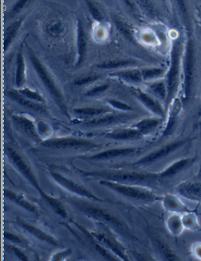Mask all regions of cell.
I'll return each mask as SVG.
<instances>
[{"mask_svg": "<svg viewBox=\"0 0 201 261\" xmlns=\"http://www.w3.org/2000/svg\"><path fill=\"white\" fill-rule=\"evenodd\" d=\"M5 154L14 166V168L39 192V195L49 206L52 207V210L62 218H67L68 212L64 204L58 198L45 192L31 167L23 160L22 157L17 152V151L11 147L7 146L5 148Z\"/></svg>", "mask_w": 201, "mask_h": 261, "instance_id": "1", "label": "cell"}, {"mask_svg": "<svg viewBox=\"0 0 201 261\" xmlns=\"http://www.w3.org/2000/svg\"><path fill=\"white\" fill-rule=\"evenodd\" d=\"M75 170L82 176L88 178L98 180H108L118 183L129 185H148L157 183L159 178L157 173H144V172L128 171L121 170H103L94 171H84L75 167Z\"/></svg>", "mask_w": 201, "mask_h": 261, "instance_id": "2", "label": "cell"}, {"mask_svg": "<svg viewBox=\"0 0 201 261\" xmlns=\"http://www.w3.org/2000/svg\"><path fill=\"white\" fill-rule=\"evenodd\" d=\"M28 54H29V58L33 65V68L36 71V75L39 77L40 81L43 83L46 90H47L49 95L52 96L53 100H55L58 107L62 113L67 117L69 118V114L68 112V108H67L66 103H65V98H64L63 94L60 90L59 87L55 83L53 77L51 75V73L48 71L43 62H42L39 58L36 56V54L33 52L31 48L28 46Z\"/></svg>", "mask_w": 201, "mask_h": 261, "instance_id": "3", "label": "cell"}, {"mask_svg": "<svg viewBox=\"0 0 201 261\" xmlns=\"http://www.w3.org/2000/svg\"><path fill=\"white\" fill-rule=\"evenodd\" d=\"M99 185L106 187L119 195L135 201L154 202L162 201L163 196H159L151 189L143 185H129V184L118 183L108 180H99Z\"/></svg>", "mask_w": 201, "mask_h": 261, "instance_id": "4", "label": "cell"}, {"mask_svg": "<svg viewBox=\"0 0 201 261\" xmlns=\"http://www.w3.org/2000/svg\"><path fill=\"white\" fill-rule=\"evenodd\" d=\"M181 43L179 40L174 42L170 53V65L167 71L166 84L167 88V97L165 108L169 107L174 98L179 87L180 76Z\"/></svg>", "mask_w": 201, "mask_h": 261, "instance_id": "5", "label": "cell"}, {"mask_svg": "<svg viewBox=\"0 0 201 261\" xmlns=\"http://www.w3.org/2000/svg\"><path fill=\"white\" fill-rule=\"evenodd\" d=\"M72 203L75 205L79 211L84 213L87 217L94 219L97 223H103L108 226L111 224L118 229L123 228V224L118 220L117 217L106 210L80 201L72 200Z\"/></svg>", "mask_w": 201, "mask_h": 261, "instance_id": "6", "label": "cell"}, {"mask_svg": "<svg viewBox=\"0 0 201 261\" xmlns=\"http://www.w3.org/2000/svg\"><path fill=\"white\" fill-rule=\"evenodd\" d=\"M43 145L46 148L55 149H95L102 148L100 144H96L90 140L84 138H49L43 141Z\"/></svg>", "mask_w": 201, "mask_h": 261, "instance_id": "7", "label": "cell"}, {"mask_svg": "<svg viewBox=\"0 0 201 261\" xmlns=\"http://www.w3.org/2000/svg\"><path fill=\"white\" fill-rule=\"evenodd\" d=\"M51 176L55 183L58 184L62 189L68 191L70 193L77 195L81 198H87L90 200L96 201V202H103V199L96 196L92 192H90L87 188L84 185H80L77 182L74 181L72 179L68 178L65 175L56 171L51 172Z\"/></svg>", "mask_w": 201, "mask_h": 261, "instance_id": "8", "label": "cell"}, {"mask_svg": "<svg viewBox=\"0 0 201 261\" xmlns=\"http://www.w3.org/2000/svg\"><path fill=\"white\" fill-rule=\"evenodd\" d=\"M97 224L102 226L103 230L94 231V232H90V231L93 237L100 244L103 245L105 247L107 248L110 251L115 253L121 260H129V258L127 255L124 248L120 243H118L113 234L109 231L108 225L103 224V223H97Z\"/></svg>", "mask_w": 201, "mask_h": 261, "instance_id": "9", "label": "cell"}, {"mask_svg": "<svg viewBox=\"0 0 201 261\" xmlns=\"http://www.w3.org/2000/svg\"><path fill=\"white\" fill-rule=\"evenodd\" d=\"M188 141H189L188 139H180L168 143L140 159L135 163V166H147V165L153 164L159 160L166 158L177 150L180 149L182 147L187 144Z\"/></svg>", "mask_w": 201, "mask_h": 261, "instance_id": "10", "label": "cell"}, {"mask_svg": "<svg viewBox=\"0 0 201 261\" xmlns=\"http://www.w3.org/2000/svg\"><path fill=\"white\" fill-rule=\"evenodd\" d=\"M194 45L189 40L186 46L184 60V83H183V98L187 101L192 93L193 78H194Z\"/></svg>", "mask_w": 201, "mask_h": 261, "instance_id": "11", "label": "cell"}, {"mask_svg": "<svg viewBox=\"0 0 201 261\" xmlns=\"http://www.w3.org/2000/svg\"><path fill=\"white\" fill-rule=\"evenodd\" d=\"M132 119V115H129L128 113L115 114L110 112V113L106 114V115L94 118V119L84 121L82 124L83 126H86V127H106V126L123 123Z\"/></svg>", "mask_w": 201, "mask_h": 261, "instance_id": "12", "label": "cell"}, {"mask_svg": "<svg viewBox=\"0 0 201 261\" xmlns=\"http://www.w3.org/2000/svg\"><path fill=\"white\" fill-rule=\"evenodd\" d=\"M45 33L52 39L65 37L68 33V25L64 17L60 14H54L48 16L45 20Z\"/></svg>", "mask_w": 201, "mask_h": 261, "instance_id": "13", "label": "cell"}, {"mask_svg": "<svg viewBox=\"0 0 201 261\" xmlns=\"http://www.w3.org/2000/svg\"><path fill=\"white\" fill-rule=\"evenodd\" d=\"M135 97L138 98L142 106L148 109L150 112H152L157 117L162 118L164 119L165 117V109L162 106V103H160V100L154 97L148 92L143 91L140 89H136L134 92Z\"/></svg>", "mask_w": 201, "mask_h": 261, "instance_id": "14", "label": "cell"}, {"mask_svg": "<svg viewBox=\"0 0 201 261\" xmlns=\"http://www.w3.org/2000/svg\"><path fill=\"white\" fill-rule=\"evenodd\" d=\"M196 160V158L195 156L185 157V158L176 160L174 163H171L170 166H167V168L164 169L163 171L158 173L159 178H160V180L172 178L179 173H183L185 170L190 168L191 166L194 165Z\"/></svg>", "mask_w": 201, "mask_h": 261, "instance_id": "15", "label": "cell"}, {"mask_svg": "<svg viewBox=\"0 0 201 261\" xmlns=\"http://www.w3.org/2000/svg\"><path fill=\"white\" fill-rule=\"evenodd\" d=\"M136 148H117L106 150L96 153L92 155L80 156L81 160H89V161H104V160H113L119 157L132 155L138 151Z\"/></svg>", "mask_w": 201, "mask_h": 261, "instance_id": "16", "label": "cell"}, {"mask_svg": "<svg viewBox=\"0 0 201 261\" xmlns=\"http://www.w3.org/2000/svg\"><path fill=\"white\" fill-rule=\"evenodd\" d=\"M17 225L22 227L24 231L33 236V237L36 238L40 241L43 243H47V244L52 245L54 246H59V243L58 240L55 239L52 234H48L46 231L42 230L41 228L33 225V224H29L27 221H24L23 219L17 218L16 221Z\"/></svg>", "mask_w": 201, "mask_h": 261, "instance_id": "17", "label": "cell"}, {"mask_svg": "<svg viewBox=\"0 0 201 261\" xmlns=\"http://www.w3.org/2000/svg\"><path fill=\"white\" fill-rule=\"evenodd\" d=\"M12 120L16 126L29 138L34 141H41V138H39L37 132L36 124L35 123L33 119L22 114H19V115L16 114V115H13Z\"/></svg>", "mask_w": 201, "mask_h": 261, "instance_id": "18", "label": "cell"}, {"mask_svg": "<svg viewBox=\"0 0 201 261\" xmlns=\"http://www.w3.org/2000/svg\"><path fill=\"white\" fill-rule=\"evenodd\" d=\"M175 190L179 195L186 199L201 202V182L184 181L177 185Z\"/></svg>", "mask_w": 201, "mask_h": 261, "instance_id": "19", "label": "cell"}, {"mask_svg": "<svg viewBox=\"0 0 201 261\" xmlns=\"http://www.w3.org/2000/svg\"><path fill=\"white\" fill-rule=\"evenodd\" d=\"M87 37L82 20L77 21V60L76 66L79 67L84 63L87 52Z\"/></svg>", "mask_w": 201, "mask_h": 261, "instance_id": "20", "label": "cell"}, {"mask_svg": "<svg viewBox=\"0 0 201 261\" xmlns=\"http://www.w3.org/2000/svg\"><path fill=\"white\" fill-rule=\"evenodd\" d=\"M103 137L115 141H136L142 139L144 136L133 126L128 128H119L102 134Z\"/></svg>", "mask_w": 201, "mask_h": 261, "instance_id": "21", "label": "cell"}, {"mask_svg": "<svg viewBox=\"0 0 201 261\" xmlns=\"http://www.w3.org/2000/svg\"><path fill=\"white\" fill-rule=\"evenodd\" d=\"M6 94L9 98L26 109L39 112V113H46V109H45V106L43 103H37V102L29 100L27 97L21 95L17 90H7Z\"/></svg>", "mask_w": 201, "mask_h": 261, "instance_id": "22", "label": "cell"}, {"mask_svg": "<svg viewBox=\"0 0 201 261\" xmlns=\"http://www.w3.org/2000/svg\"><path fill=\"white\" fill-rule=\"evenodd\" d=\"M4 196L9 200L15 203L16 205L27 211L28 212L32 213V214H36V215L39 214L38 207L34 203L30 202L29 199H27L21 194L13 192V191L10 190V189H5L4 190Z\"/></svg>", "mask_w": 201, "mask_h": 261, "instance_id": "23", "label": "cell"}, {"mask_svg": "<svg viewBox=\"0 0 201 261\" xmlns=\"http://www.w3.org/2000/svg\"><path fill=\"white\" fill-rule=\"evenodd\" d=\"M111 76L116 77V78L123 80L127 83H133V84H139L144 81L142 70L138 69V68H128L118 70V71L111 73Z\"/></svg>", "mask_w": 201, "mask_h": 261, "instance_id": "24", "label": "cell"}, {"mask_svg": "<svg viewBox=\"0 0 201 261\" xmlns=\"http://www.w3.org/2000/svg\"><path fill=\"white\" fill-rule=\"evenodd\" d=\"M26 82V65L22 49H18L16 56L15 79L14 83L17 88L24 87Z\"/></svg>", "mask_w": 201, "mask_h": 261, "instance_id": "25", "label": "cell"}, {"mask_svg": "<svg viewBox=\"0 0 201 261\" xmlns=\"http://www.w3.org/2000/svg\"><path fill=\"white\" fill-rule=\"evenodd\" d=\"M164 119L160 117L145 118L134 124L133 127L139 131L143 136L148 135L155 131Z\"/></svg>", "mask_w": 201, "mask_h": 261, "instance_id": "26", "label": "cell"}, {"mask_svg": "<svg viewBox=\"0 0 201 261\" xmlns=\"http://www.w3.org/2000/svg\"><path fill=\"white\" fill-rule=\"evenodd\" d=\"M162 202L164 208L169 212L174 213V214H185L189 211L186 205L176 195H164L163 196Z\"/></svg>", "mask_w": 201, "mask_h": 261, "instance_id": "27", "label": "cell"}, {"mask_svg": "<svg viewBox=\"0 0 201 261\" xmlns=\"http://www.w3.org/2000/svg\"><path fill=\"white\" fill-rule=\"evenodd\" d=\"M73 111L74 113L79 117L84 119L85 120H89V119H94V118L113 112L111 109L105 107L78 108L74 109Z\"/></svg>", "mask_w": 201, "mask_h": 261, "instance_id": "28", "label": "cell"}, {"mask_svg": "<svg viewBox=\"0 0 201 261\" xmlns=\"http://www.w3.org/2000/svg\"><path fill=\"white\" fill-rule=\"evenodd\" d=\"M23 21H24V18H18L7 26L4 33V52L8 51L9 48L11 47L13 41L15 39L17 33L22 26Z\"/></svg>", "mask_w": 201, "mask_h": 261, "instance_id": "29", "label": "cell"}, {"mask_svg": "<svg viewBox=\"0 0 201 261\" xmlns=\"http://www.w3.org/2000/svg\"><path fill=\"white\" fill-rule=\"evenodd\" d=\"M113 21L114 23L115 27L117 29L122 36L128 39L130 42L135 43V30L131 26V24H128L127 21L123 20L121 17H118V16H114L113 17Z\"/></svg>", "mask_w": 201, "mask_h": 261, "instance_id": "30", "label": "cell"}, {"mask_svg": "<svg viewBox=\"0 0 201 261\" xmlns=\"http://www.w3.org/2000/svg\"><path fill=\"white\" fill-rule=\"evenodd\" d=\"M148 93L157 97L160 101H164L165 105L167 97V88L166 81L154 80L148 84Z\"/></svg>", "mask_w": 201, "mask_h": 261, "instance_id": "31", "label": "cell"}, {"mask_svg": "<svg viewBox=\"0 0 201 261\" xmlns=\"http://www.w3.org/2000/svg\"><path fill=\"white\" fill-rule=\"evenodd\" d=\"M166 227L169 232L174 236H180L183 233V229L185 228L183 225V218L179 214L172 213L171 215L167 217L166 221Z\"/></svg>", "mask_w": 201, "mask_h": 261, "instance_id": "32", "label": "cell"}, {"mask_svg": "<svg viewBox=\"0 0 201 261\" xmlns=\"http://www.w3.org/2000/svg\"><path fill=\"white\" fill-rule=\"evenodd\" d=\"M136 65V62L133 60L120 59L113 61H104L103 63L98 64L97 68L104 70H121L124 68H131Z\"/></svg>", "mask_w": 201, "mask_h": 261, "instance_id": "33", "label": "cell"}, {"mask_svg": "<svg viewBox=\"0 0 201 261\" xmlns=\"http://www.w3.org/2000/svg\"><path fill=\"white\" fill-rule=\"evenodd\" d=\"M180 103L179 101H175L173 105L172 109L170 110V115H169L168 120H167V125L165 129L163 131V136L170 135L172 134L175 127L176 122H177L178 116L180 112Z\"/></svg>", "mask_w": 201, "mask_h": 261, "instance_id": "34", "label": "cell"}, {"mask_svg": "<svg viewBox=\"0 0 201 261\" xmlns=\"http://www.w3.org/2000/svg\"><path fill=\"white\" fill-rule=\"evenodd\" d=\"M135 3L148 17L153 19H158L160 17L158 10L156 8L152 0H135Z\"/></svg>", "mask_w": 201, "mask_h": 261, "instance_id": "35", "label": "cell"}, {"mask_svg": "<svg viewBox=\"0 0 201 261\" xmlns=\"http://www.w3.org/2000/svg\"><path fill=\"white\" fill-rule=\"evenodd\" d=\"M142 77L145 82H152L158 80L165 74V69L159 67L145 68L142 69Z\"/></svg>", "mask_w": 201, "mask_h": 261, "instance_id": "36", "label": "cell"}, {"mask_svg": "<svg viewBox=\"0 0 201 261\" xmlns=\"http://www.w3.org/2000/svg\"><path fill=\"white\" fill-rule=\"evenodd\" d=\"M84 2L93 20H95L96 22L103 23L105 20L104 14L98 6L93 2L92 0H84Z\"/></svg>", "mask_w": 201, "mask_h": 261, "instance_id": "37", "label": "cell"}, {"mask_svg": "<svg viewBox=\"0 0 201 261\" xmlns=\"http://www.w3.org/2000/svg\"><path fill=\"white\" fill-rule=\"evenodd\" d=\"M182 218H183V223L185 228L193 231H200V229H199L200 225H199L197 217L194 214L185 213Z\"/></svg>", "mask_w": 201, "mask_h": 261, "instance_id": "38", "label": "cell"}, {"mask_svg": "<svg viewBox=\"0 0 201 261\" xmlns=\"http://www.w3.org/2000/svg\"><path fill=\"white\" fill-rule=\"evenodd\" d=\"M17 90L19 93H21V95L27 97L29 100H33V101L37 102V103H43V105L46 103L44 97L42 95L41 93L38 92L37 90L24 87Z\"/></svg>", "mask_w": 201, "mask_h": 261, "instance_id": "39", "label": "cell"}, {"mask_svg": "<svg viewBox=\"0 0 201 261\" xmlns=\"http://www.w3.org/2000/svg\"><path fill=\"white\" fill-rule=\"evenodd\" d=\"M36 127H37V132L39 134V138L41 140L49 139L51 136L53 134V129H52V125H49L45 121H39L36 123Z\"/></svg>", "mask_w": 201, "mask_h": 261, "instance_id": "40", "label": "cell"}, {"mask_svg": "<svg viewBox=\"0 0 201 261\" xmlns=\"http://www.w3.org/2000/svg\"><path fill=\"white\" fill-rule=\"evenodd\" d=\"M157 243L159 252L164 259H166V260H178L179 259L178 256L169 249L168 246L165 243L160 241L159 239H157Z\"/></svg>", "mask_w": 201, "mask_h": 261, "instance_id": "41", "label": "cell"}, {"mask_svg": "<svg viewBox=\"0 0 201 261\" xmlns=\"http://www.w3.org/2000/svg\"><path fill=\"white\" fill-rule=\"evenodd\" d=\"M31 2L32 0H17L14 6L11 7V10H9L7 17L9 19L14 18L19 13H21L26 7H27Z\"/></svg>", "mask_w": 201, "mask_h": 261, "instance_id": "42", "label": "cell"}, {"mask_svg": "<svg viewBox=\"0 0 201 261\" xmlns=\"http://www.w3.org/2000/svg\"><path fill=\"white\" fill-rule=\"evenodd\" d=\"M102 78L100 75L97 74H90V75H84V76L80 77L74 81V84L79 87L82 86L90 85L95 82L98 81Z\"/></svg>", "mask_w": 201, "mask_h": 261, "instance_id": "43", "label": "cell"}, {"mask_svg": "<svg viewBox=\"0 0 201 261\" xmlns=\"http://www.w3.org/2000/svg\"><path fill=\"white\" fill-rule=\"evenodd\" d=\"M107 103L110 106V108L116 109V110L120 111L123 112H129L133 111V108L129 106L128 103L121 100H116V99H108Z\"/></svg>", "mask_w": 201, "mask_h": 261, "instance_id": "44", "label": "cell"}, {"mask_svg": "<svg viewBox=\"0 0 201 261\" xmlns=\"http://www.w3.org/2000/svg\"><path fill=\"white\" fill-rule=\"evenodd\" d=\"M109 85L106 83H103L100 85H96L92 88H90L87 90L85 93V96L87 97H97V96L102 95L105 92L109 90Z\"/></svg>", "mask_w": 201, "mask_h": 261, "instance_id": "45", "label": "cell"}, {"mask_svg": "<svg viewBox=\"0 0 201 261\" xmlns=\"http://www.w3.org/2000/svg\"><path fill=\"white\" fill-rule=\"evenodd\" d=\"M4 238L7 239V241L11 242L12 244L19 245V246H24L26 245V242L23 240L21 237L16 236L15 234L6 231L4 233Z\"/></svg>", "mask_w": 201, "mask_h": 261, "instance_id": "46", "label": "cell"}, {"mask_svg": "<svg viewBox=\"0 0 201 261\" xmlns=\"http://www.w3.org/2000/svg\"><path fill=\"white\" fill-rule=\"evenodd\" d=\"M72 253V250L71 249H67L65 250L58 252L52 256V260L54 261H62L68 259Z\"/></svg>", "mask_w": 201, "mask_h": 261, "instance_id": "47", "label": "cell"}, {"mask_svg": "<svg viewBox=\"0 0 201 261\" xmlns=\"http://www.w3.org/2000/svg\"><path fill=\"white\" fill-rule=\"evenodd\" d=\"M121 1L128 7V10L133 13L134 15L136 16L138 14V6L135 3V0H121Z\"/></svg>", "mask_w": 201, "mask_h": 261, "instance_id": "48", "label": "cell"}, {"mask_svg": "<svg viewBox=\"0 0 201 261\" xmlns=\"http://www.w3.org/2000/svg\"><path fill=\"white\" fill-rule=\"evenodd\" d=\"M177 3L178 7L180 11L181 15L184 20L187 19V7H186V0H175Z\"/></svg>", "mask_w": 201, "mask_h": 261, "instance_id": "49", "label": "cell"}, {"mask_svg": "<svg viewBox=\"0 0 201 261\" xmlns=\"http://www.w3.org/2000/svg\"><path fill=\"white\" fill-rule=\"evenodd\" d=\"M10 248H11L13 253H14L19 259H21V260H29V258L26 256V253H23V251H21V249H19L17 246H16V245H11Z\"/></svg>", "mask_w": 201, "mask_h": 261, "instance_id": "50", "label": "cell"}, {"mask_svg": "<svg viewBox=\"0 0 201 261\" xmlns=\"http://www.w3.org/2000/svg\"><path fill=\"white\" fill-rule=\"evenodd\" d=\"M193 253L197 259H201V243L194 244L193 247Z\"/></svg>", "mask_w": 201, "mask_h": 261, "instance_id": "51", "label": "cell"}, {"mask_svg": "<svg viewBox=\"0 0 201 261\" xmlns=\"http://www.w3.org/2000/svg\"><path fill=\"white\" fill-rule=\"evenodd\" d=\"M200 231H201V229H200Z\"/></svg>", "mask_w": 201, "mask_h": 261, "instance_id": "52", "label": "cell"}]
</instances>
